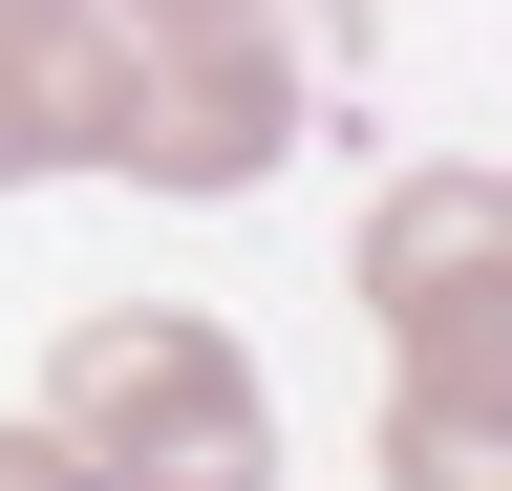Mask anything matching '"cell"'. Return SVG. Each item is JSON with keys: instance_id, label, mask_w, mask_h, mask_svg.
<instances>
[{"instance_id": "6da1fadb", "label": "cell", "mask_w": 512, "mask_h": 491, "mask_svg": "<svg viewBox=\"0 0 512 491\" xmlns=\"http://www.w3.org/2000/svg\"><path fill=\"white\" fill-rule=\"evenodd\" d=\"M43 427L86 449V491H278V406L192 299H86L43 363Z\"/></svg>"}, {"instance_id": "7a4b0ae2", "label": "cell", "mask_w": 512, "mask_h": 491, "mask_svg": "<svg viewBox=\"0 0 512 491\" xmlns=\"http://www.w3.org/2000/svg\"><path fill=\"white\" fill-rule=\"evenodd\" d=\"M320 129V65H299V22H235V43H128V107H107V150L128 193H192V214H235V193H278Z\"/></svg>"}, {"instance_id": "3957f363", "label": "cell", "mask_w": 512, "mask_h": 491, "mask_svg": "<svg viewBox=\"0 0 512 491\" xmlns=\"http://www.w3.org/2000/svg\"><path fill=\"white\" fill-rule=\"evenodd\" d=\"M363 321L448 385H512V193L491 171H406L363 214Z\"/></svg>"}, {"instance_id": "277c9868", "label": "cell", "mask_w": 512, "mask_h": 491, "mask_svg": "<svg viewBox=\"0 0 512 491\" xmlns=\"http://www.w3.org/2000/svg\"><path fill=\"white\" fill-rule=\"evenodd\" d=\"M107 107H128V22H107V0H0V193L86 171Z\"/></svg>"}, {"instance_id": "5b68a950", "label": "cell", "mask_w": 512, "mask_h": 491, "mask_svg": "<svg viewBox=\"0 0 512 491\" xmlns=\"http://www.w3.org/2000/svg\"><path fill=\"white\" fill-rule=\"evenodd\" d=\"M384 491H512V385L406 363V385H384Z\"/></svg>"}, {"instance_id": "8992f818", "label": "cell", "mask_w": 512, "mask_h": 491, "mask_svg": "<svg viewBox=\"0 0 512 491\" xmlns=\"http://www.w3.org/2000/svg\"><path fill=\"white\" fill-rule=\"evenodd\" d=\"M128 43H235V22H299V0H107Z\"/></svg>"}, {"instance_id": "52a82bcc", "label": "cell", "mask_w": 512, "mask_h": 491, "mask_svg": "<svg viewBox=\"0 0 512 491\" xmlns=\"http://www.w3.org/2000/svg\"><path fill=\"white\" fill-rule=\"evenodd\" d=\"M0 491H86V449H64V427L22 406V427H0Z\"/></svg>"}]
</instances>
